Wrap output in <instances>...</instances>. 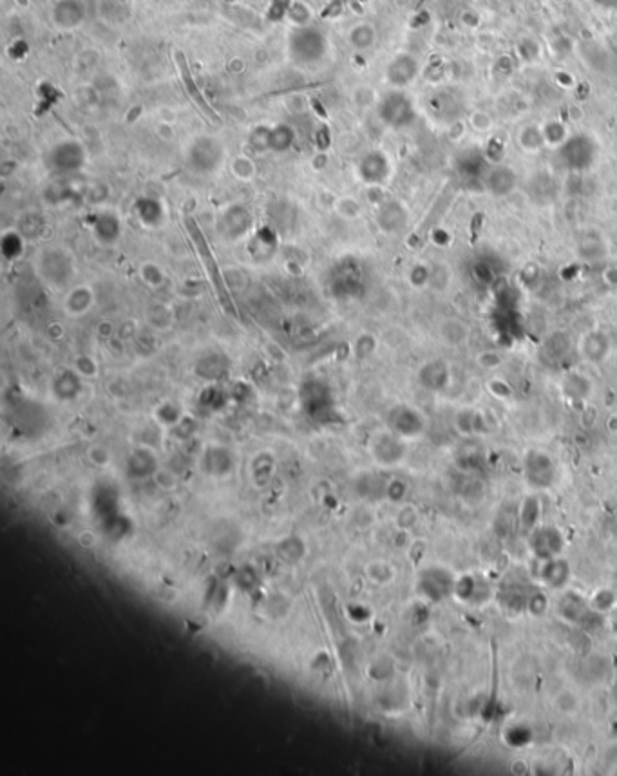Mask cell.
I'll return each mask as SVG.
<instances>
[{"label":"cell","mask_w":617,"mask_h":776,"mask_svg":"<svg viewBox=\"0 0 617 776\" xmlns=\"http://www.w3.org/2000/svg\"><path fill=\"white\" fill-rule=\"evenodd\" d=\"M183 224H185L187 234H189L190 241H192V247L194 250H196L197 259H199L201 264H203L204 274H207L210 284H212L214 294H216L221 310H223L227 315H230V317H237L239 314H237L236 302L232 301V295H230V290H228L227 286L223 271H221L219 263L216 261V255H214L209 241H207V237H204L203 230L199 228L197 221L190 216L183 217Z\"/></svg>","instance_id":"cell-1"},{"label":"cell","mask_w":617,"mask_h":776,"mask_svg":"<svg viewBox=\"0 0 617 776\" xmlns=\"http://www.w3.org/2000/svg\"><path fill=\"white\" fill-rule=\"evenodd\" d=\"M36 271L46 284L63 288L75 279V257L62 247L43 248L36 255Z\"/></svg>","instance_id":"cell-2"},{"label":"cell","mask_w":617,"mask_h":776,"mask_svg":"<svg viewBox=\"0 0 617 776\" xmlns=\"http://www.w3.org/2000/svg\"><path fill=\"white\" fill-rule=\"evenodd\" d=\"M599 156L598 141L590 134H570L569 140L558 147V161L569 172H586Z\"/></svg>","instance_id":"cell-3"},{"label":"cell","mask_w":617,"mask_h":776,"mask_svg":"<svg viewBox=\"0 0 617 776\" xmlns=\"http://www.w3.org/2000/svg\"><path fill=\"white\" fill-rule=\"evenodd\" d=\"M556 611L565 623L574 624V626L583 628V630L596 631L605 624L601 611L596 610L590 604V601H586L581 594L574 592V590H569L559 597Z\"/></svg>","instance_id":"cell-4"},{"label":"cell","mask_w":617,"mask_h":776,"mask_svg":"<svg viewBox=\"0 0 617 776\" xmlns=\"http://www.w3.org/2000/svg\"><path fill=\"white\" fill-rule=\"evenodd\" d=\"M523 480L532 490H546L556 485L559 469L556 460L549 452L531 449L523 456Z\"/></svg>","instance_id":"cell-5"},{"label":"cell","mask_w":617,"mask_h":776,"mask_svg":"<svg viewBox=\"0 0 617 776\" xmlns=\"http://www.w3.org/2000/svg\"><path fill=\"white\" fill-rule=\"evenodd\" d=\"M378 118L391 129H405L417 120L413 100L400 89H393L378 102Z\"/></svg>","instance_id":"cell-6"},{"label":"cell","mask_w":617,"mask_h":776,"mask_svg":"<svg viewBox=\"0 0 617 776\" xmlns=\"http://www.w3.org/2000/svg\"><path fill=\"white\" fill-rule=\"evenodd\" d=\"M217 232L228 243L244 239L254 228V216L243 205H230L217 217Z\"/></svg>","instance_id":"cell-7"},{"label":"cell","mask_w":617,"mask_h":776,"mask_svg":"<svg viewBox=\"0 0 617 776\" xmlns=\"http://www.w3.org/2000/svg\"><path fill=\"white\" fill-rule=\"evenodd\" d=\"M456 576L444 567H429L418 577V590L432 603H440L455 594Z\"/></svg>","instance_id":"cell-8"},{"label":"cell","mask_w":617,"mask_h":776,"mask_svg":"<svg viewBox=\"0 0 617 776\" xmlns=\"http://www.w3.org/2000/svg\"><path fill=\"white\" fill-rule=\"evenodd\" d=\"M388 428L404 440L418 438L427 429V420L413 405L400 404L388 413Z\"/></svg>","instance_id":"cell-9"},{"label":"cell","mask_w":617,"mask_h":776,"mask_svg":"<svg viewBox=\"0 0 617 776\" xmlns=\"http://www.w3.org/2000/svg\"><path fill=\"white\" fill-rule=\"evenodd\" d=\"M223 147L216 138L201 136L189 149V165L199 174H210L223 163Z\"/></svg>","instance_id":"cell-10"},{"label":"cell","mask_w":617,"mask_h":776,"mask_svg":"<svg viewBox=\"0 0 617 776\" xmlns=\"http://www.w3.org/2000/svg\"><path fill=\"white\" fill-rule=\"evenodd\" d=\"M529 549L539 561L552 559V557H558L565 549V537L558 527L539 523L536 529L531 530Z\"/></svg>","instance_id":"cell-11"},{"label":"cell","mask_w":617,"mask_h":776,"mask_svg":"<svg viewBox=\"0 0 617 776\" xmlns=\"http://www.w3.org/2000/svg\"><path fill=\"white\" fill-rule=\"evenodd\" d=\"M405 451L408 447L404 438L395 435L393 431H382L371 440V455L382 467L398 465L405 458Z\"/></svg>","instance_id":"cell-12"},{"label":"cell","mask_w":617,"mask_h":776,"mask_svg":"<svg viewBox=\"0 0 617 776\" xmlns=\"http://www.w3.org/2000/svg\"><path fill=\"white\" fill-rule=\"evenodd\" d=\"M49 165L58 174L78 172L85 165V150L78 141H60L49 152Z\"/></svg>","instance_id":"cell-13"},{"label":"cell","mask_w":617,"mask_h":776,"mask_svg":"<svg viewBox=\"0 0 617 776\" xmlns=\"http://www.w3.org/2000/svg\"><path fill=\"white\" fill-rule=\"evenodd\" d=\"M418 384L429 393H442L451 384V366L444 358H431L418 369Z\"/></svg>","instance_id":"cell-14"},{"label":"cell","mask_w":617,"mask_h":776,"mask_svg":"<svg viewBox=\"0 0 617 776\" xmlns=\"http://www.w3.org/2000/svg\"><path fill=\"white\" fill-rule=\"evenodd\" d=\"M358 177L365 185L377 187L388 181L391 174V163L382 150H371L358 161Z\"/></svg>","instance_id":"cell-15"},{"label":"cell","mask_w":617,"mask_h":776,"mask_svg":"<svg viewBox=\"0 0 617 776\" xmlns=\"http://www.w3.org/2000/svg\"><path fill=\"white\" fill-rule=\"evenodd\" d=\"M375 221L384 234H398L408 227L409 216L404 205L395 200H385L378 203Z\"/></svg>","instance_id":"cell-16"},{"label":"cell","mask_w":617,"mask_h":776,"mask_svg":"<svg viewBox=\"0 0 617 776\" xmlns=\"http://www.w3.org/2000/svg\"><path fill=\"white\" fill-rule=\"evenodd\" d=\"M482 181H484V187L489 194H492L494 197H507L514 192L516 185H518V176L507 165L496 163L494 167H491L485 172Z\"/></svg>","instance_id":"cell-17"},{"label":"cell","mask_w":617,"mask_h":776,"mask_svg":"<svg viewBox=\"0 0 617 776\" xmlns=\"http://www.w3.org/2000/svg\"><path fill=\"white\" fill-rule=\"evenodd\" d=\"M610 349H612V341H610L608 335L601 329H592L589 333L583 335L581 342H579V353L581 357L585 358L590 364H601L608 357Z\"/></svg>","instance_id":"cell-18"},{"label":"cell","mask_w":617,"mask_h":776,"mask_svg":"<svg viewBox=\"0 0 617 776\" xmlns=\"http://www.w3.org/2000/svg\"><path fill=\"white\" fill-rule=\"evenodd\" d=\"M539 579H541V583L545 586L551 588V590H563L570 583V579H572V569H570L569 561L559 556L541 561Z\"/></svg>","instance_id":"cell-19"},{"label":"cell","mask_w":617,"mask_h":776,"mask_svg":"<svg viewBox=\"0 0 617 776\" xmlns=\"http://www.w3.org/2000/svg\"><path fill=\"white\" fill-rule=\"evenodd\" d=\"M362 290V271L353 263H344L331 281V291L341 297H355Z\"/></svg>","instance_id":"cell-20"},{"label":"cell","mask_w":617,"mask_h":776,"mask_svg":"<svg viewBox=\"0 0 617 776\" xmlns=\"http://www.w3.org/2000/svg\"><path fill=\"white\" fill-rule=\"evenodd\" d=\"M90 230L98 243L113 244L122 237V221L113 212H100L90 223Z\"/></svg>","instance_id":"cell-21"},{"label":"cell","mask_w":617,"mask_h":776,"mask_svg":"<svg viewBox=\"0 0 617 776\" xmlns=\"http://www.w3.org/2000/svg\"><path fill=\"white\" fill-rule=\"evenodd\" d=\"M418 75V63L411 55H398L388 67V82L397 89L409 86Z\"/></svg>","instance_id":"cell-22"},{"label":"cell","mask_w":617,"mask_h":776,"mask_svg":"<svg viewBox=\"0 0 617 776\" xmlns=\"http://www.w3.org/2000/svg\"><path fill=\"white\" fill-rule=\"evenodd\" d=\"M452 423H455V429L462 436H479L487 433V420H485V415L471 408H464L456 413Z\"/></svg>","instance_id":"cell-23"},{"label":"cell","mask_w":617,"mask_h":776,"mask_svg":"<svg viewBox=\"0 0 617 776\" xmlns=\"http://www.w3.org/2000/svg\"><path fill=\"white\" fill-rule=\"evenodd\" d=\"M487 156L485 152H479V150H465L458 156L456 160V169L464 177H471V180H484L485 172L489 170L487 167Z\"/></svg>","instance_id":"cell-24"},{"label":"cell","mask_w":617,"mask_h":776,"mask_svg":"<svg viewBox=\"0 0 617 776\" xmlns=\"http://www.w3.org/2000/svg\"><path fill=\"white\" fill-rule=\"evenodd\" d=\"M93 304H95V294L85 284L73 288L63 301V308L71 317H82L93 308Z\"/></svg>","instance_id":"cell-25"},{"label":"cell","mask_w":617,"mask_h":776,"mask_svg":"<svg viewBox=\"0 0 617 776\" xmlns=\"http://www.w3.org/2000/svg\"><path fill=\"white\" fill-rule=\"evenodd\" d=\"M442 341L447 346L452 348H458V346L465 344L471 337V328H469L467 322H464L458 317H449L444 319L440 322V329H438Z\"/></svg>","instance_id":"cell-26"},{"label":"cell","mask_w":617,"mask_h":776,"mask_svg":"<svg viewBox=\"0 0 617 776\" xmlns=\"http://www.w3.org/2000/svg\"><path fill=\"white\" fill-rule=\"evenodd\" d=\"M176 62H177V67H180V73H181V80H183V86L187 87V90H189V94L192 96V100L196 102V105L199 107L201 110H203L207 116L210 118V120H217L219 122V118L216 116V113L212 110V107L207 103V100H204L203 94L199 93V89H197L196 82H194L192 78V73H190L189 69V63H187L185 56L181 55V53H176Z\"/></svg>","instance_id":"cell-27"},{"label":"cell","mask_w":617,"mask_h":776,"mask_svg":"<svg viewBox=\"0 0 617 776\" xmlns=\"http://www.w3.org/2000/svg\"><path fill=\"white\" fill-rule=\"evenodd\" d=\"M561 391L570 402H585L592 393V382L581 373H569L561 382Z\"/></svg>","instance_id":"cell-28"},{"label":"cell","mask_w":617,"mask_h":776,"mask_svg":"<svg viewBox=\"0 0 617 776\" xmlns=\"http://www.w3.org/2000/svg\"><path fill=\"white\" fill-rule=\"evenodd\" d=\"M469 275H471V279L476 282V284H478V286H484V288L494 286L499 279L498 270H496V264L492 263L491 259L485 257V255L472 259L471 264H469Z\"/></svg>","instance_id":"cell-29"},{"label":"cell","mask_w":617,"mask_h":776,"mask_svg":"<svg viewBox=\"0 0 617 776\" xmlns=\"http://www.w3.org/2000/svg\"><path fill=\"white\" fill-rule=\"evenodd\" d=\"M541 349L545 358H549V361H561V358H565L569 355L570 349H572V338H570V335L566 331H561V329L559 331H552V333H549L545 337Z\"/></svg>","instance_id":"cell-30"},{"label":"cell","mask_w":617,"mask_h":776,"mask_svg":"<svg viewBox=\"0 0 617 776\" xmlns=\"http://www.w3.org/2000/svg\"><path fill=\"white\" fill-rule=\"evenodd\" d=\"M518 519L519 525L525 530H532L539 525V522H541V502H539L538 494H529L527 498L523 500L518 509Z\"/></svg>","instance_id":"cell-31"},{"label":"cell","mask_w":617,"mask_h":776,"mask_svg":"<svg viewBox=\"0 0 617 776\" xmlns=\"http://www.w3.org/2000/svg\"><path fill=\"white\" fill-rule=\"evenodd\" d=\"M295 133L290 125H279L268 129V150H274V152H284V150L290 149L294 145Z\"/></svg>","instance_id":"cell-32"},{"label":"cell","mask_w":617,"mask_h":776,"mask_svg":"<svg viewBox=\"0 0 617 776\" xmlns=\"http://www.w3.org/2000/svg\"><path fill=\"white\" fill-rule=\"evenodd\" d=\"M136 216H138V219L142 221L145 227H150V228L157 227V224H162L163 221L162 203L143 197V200H140L138 203H136Z\"/></svg>","instance_id":"cell-33"},{"label":"cell","mask_w":617,"mask_h":776,"mask_svg":"<svg viewBox=\"0 0 617 776\" xmlns=\"http://www.w3.org/2000/svg\"><path fill=\"white\" fill-rule=\"evenodd\" d=\"M53 389H55V395L60 396V398H75L80 391L78 375L75 371H71V369H63L60 375H56Z\"/></svg>","instance_id":"cell-34"},{"label":"cell","mask_w":617,"mask_h":776,"mask_svg":"<svg viewBox=\"0 0 617 776\" xmlns=\"http://www.w3.org/2000/svg\"><path fill=\"white\" fill-rule=\"evenodd\" d=\"M479 594H482V583L476 581L475 576H471V574H464V576L456 577L455 594H452V596L458 597V599L464 601V603H476Z\"/></svg>","instance_id":"cell-35"},{"label":"cell","mask_w":617,"mask_h":776,"mask_svg":"<svg viewBox=\"0 0 617 776\" xmlns=\"http://www.w3.org/2000/svg\"><path fill=\"white\" fill-rule=\"evenodd\" d=\"M203 462H204V467H207L210 472H214V475H223V472H227V470L230 469V465H232V455H230L227 449H223V447H212V449L207 451Z\"/></svg>","instance_id":"cell-36"},{"label":"cell","mask_w":617,"mask_h":776,"mask_svg":"<svg viewBox=\"0 0 617 776\" xmlns=\"http://www.w3.org/2000/svg\"><path fill=\"white\" fill-rule=\"evenodd\" d=\"M154 467H156V460H154L152 452H149L147 449H138L129 458V475L138 476V478L149 476Z\"/></svg>","instance_id":"cell-37"},{"label":"cell","mask_w":617,"mask_h":776,"mask_svg":"<svg viewBox=\"0 0 617 776\" xmlns=\"http://www.w3.org/2000/svg\"><path fill=\"white\" fill-rule=\"evenodd\" d=\"M518 140H519V145L523 147V150H527V152H538V150H541L543 147L546 145L541 125L523 127Z\"/></svg>","instance_id":"cell-38"},{"label":"cell","mask_w":617,"mask_h":776,"mask_svg":"<svg viewBox=\"0 0 617 776\" xmlns=\"http://www.w3.org/2000/svg\"><path fill=\"white\" fill-rule=\"evenodd\" d=\"M0 252H2L6 261H15V259H19L22 255V252H24V239L20 237L19 232L9 230L2 234Z\"/></svg>","instance_id":"cell-39"},{"label":"cell","mask_w":617,"mask_h":776,"mask_svg":"<svg viewBox=\"0 0 617 776\" xmlns=\"http://www.w3.org/2000/svg\"><path fill=\"white\" fill-rule=\"evenodd\" d=\"M541 130H543V136H545L546 145L556 147V149H558V147H561L570 136L569 130H566V127H565V123L559 122V120H549V122L543 123Z\"/></svg>","instance_id":"cell-40"},{"label":"cell","mask_w":617,"mask_h":776,"mask_svg":"<svg viewBox=\"0 0 617 776\" xmlns=\"http://www.w3.org/2000/svg\"><path fill=\"white\" fill-rule=\"evenodd\" d=\"M579 255L586 261H598V259L605 257L606 247L603 243L601 237H596V235H586L585 239L579 241L578 247Z\"/></svg>","instance_id":"cell-41"},{"label":"cell","mask_w":617,"mask_h":776,"mask_svg":"<svg viewBox=\"0 0 617 776\" xmlns=\"http://www.w3.org/2000/svg\"><path fill=\"white\" fill-rule=\"evenodd\" d=\"M516 522H519V519H516V512L509 509H502L494 519V532L499 537L507 539L512 532H516Z\"/></svg>","instance_id":"cell-42"},{"label":"cell","mask_w":617,"mask_h":776,"mask_svg":"<svg viewBox=\"0 0 617 776\" xmlns=\"http://www.w3.org/2000/svg\"><path fill=\"white\" fill-rule=\"evenodd\" d=\"M590 604L598 611H601V614H606V611H610L617 604V596L610 588H599V590L593 592Z\"/></svg>","instance_id":"cell-43"},{"label":"cell","mask_w":617,"mask_h":776,"mask_svg":"<svg viewBox=\"0 0 617 776\" xmlns=\"http://www.w3.org/2000/svg\"><path fill=\"white\" fill-rule=\"evenodd\" d=\"M431 274H432L431 267H427V264H424V263H417V264H413V267L409 268L408 281L413 288L429 286V284H431Z\"/></svg>","instance_id":"cell-44"},{"label":"cell","mask_w":617,"mask_h":776,"mask_svg":"<svg viewBox=\"0 0 617 776\" xmlns=\"http://www.w3.org/2000/svg\"><path fill=\"white\" fill-rule=\"evenodd\" d=\"M377 351V338L371 333H362L355 341V355L357 358H370Z\"/></svg>","instance_id":"cell-45"},{"label":"cell","mask_w":617,"mask_h":776,"mask_svg":"<svg viewBox=\"0 0 617 776\" xmlns=\"http://www.w3.org/2000/svg\"><path fill=\"white\" fill-rule=\"evenodd\" d=\"M556 708H558L561 713H576L579 708V700H578V695L574 693V691H570V690H563L561 693L556 695Z\"/></svg>","instance_id":"cell-46"},{"label":"cell","mask_w":617,"mask_h":776,"mask_svg":"<svg viewBox=\"0 0 617 776\" xmlns=\"http://www.w3.org/2000/svg\"><path fill=\"white\" fill-rule=\"evenodd\" d=\"M525 610L534 617L545 616L546 610H549V599L543 596L541 592H534L531 596H527V603H525Z\"/></svg>","instance_id":"cell-47"},{"label":"cell","mask_w":617,"mask_h":776,"mask_svg":"<svg viewBox=\"0 0 617 776\" xmlns=\"http://www.w3.org/2000/svg\"><path fill=\"white\" fill-rule=\"evenodd\" d=\"M507 738V744L514 745V747H522V745H527L531 742V731L527 728H522V725H514L505 733Z\"/></svg>","instance_id":"cell-48"},{"label":"cell","mask_w":617,"mask_h":776,"mask_svg":"<svg viewBox=\"0 0 617 776\" xmlns=\"http://www.w3.org/2000/svg\"><path fill=\"white\" fill-rule=\"evenodd\" d=\"M140 274H142V279L147 282V284H149V286H160V284L163 282L162 268L156 267V264H152V263L143 264L142 270H140Z\"/></svg>","instance_id":"cell-49"},{"label":"cell","mask_w":617,"mask_h":776,"mask_svg":"<svg viewBox=\"0 0 617 776\" xmlns=\"http://www.w3.org/2000/svg\"><path fill=\"white\" fill-rule=\"evenodd\" d=\"M476 361H478L479 368L496 369V368H499V366H502V355H499L498 351H494V349H487V351L478 353Z\"/></svg>","instance_id":"cell-50"},{"label":"cell","mask_w":617,"mask_h":776,"mask_svg":"<svg viewBox=\"0 0 617 776\" xmlns=\"http://www.w3.org/2000/svg\"><path fill=\"white\" fill-rule=\"evenodd\" d=\"M518 53H519V56L525 60V62H534V60L539 56L538 42H534L532 38L522 40V42H519V46H518Z\"/></svg>","instance_id":"cell-51"},{"label":"cell","mask_w":617,"mask_h":776,"mask_svg":"<svg viewBox=\"0 0 617 776\" xmlns=\"http://www.w3.org/2000/svg\"><path fill=\"white\" fill-rule=\"evenodd\" d=\"M469 123H471L472 129L478 130V133H485V130H489L492 127L491 116H489L485 110H475V113L469 116Z\"/></svg>","instance_id":"cell-52"},{"label":"cell","mask_w":617,"mask_h":776,"mask_svg":"<svg viewBox=\"0 0 617 776\" xmlns=\"http://www.w3.org/2000/svg\"><path fill=\"white\" fill-rule=\"evenodd\" d=\"M539 279H541V271H539V268L536 264H527L522 270V281L525 286L534 288L539 282Z\"/></svg>","instance_id":"cell-53"},{"label":"cell","mask_w":617,"mask_h":776,"mask_svg":"<svg viewBox=\"0 0 617 776\" xmlns=\"http://www.w3.org/2000/svg\"><path fill=\"white\" fill-rule=\"evenodd\" d=\"M405 490H408V485H405L402 480H391V482L388 483V487H385V492H388V496H390L391 500H395V502H398V500L404 498Z\"/></svg>","instance_id":"cell-54"},{"label":"cell","mask_w":617,"mask_h":776,"mask_svg":"<svg viewBox=\"0 0 617 776\" xmlns=\"http://www.w3.org/2000/svg\"><path fill=\"white\" fill-rule=\"evenodd\" d=\"M489 391H491L494 396H498V398H509V396L512 395L511 386H509L507 382L499 381V378L489 382Z\"/></svg>","instance_id":"cell-55"},{"label":"cell","mask_w":617,"mask_h":776,"mask_svg":"<svg viewBox=\"0 0 617 776\" xmlns=\"http://www.w3.org/2000/svg\"><path fill=\"white\" fill-rule=\"evenodd\" d=\"M252 163L248 160H236V163H234V172L237 174L239 177H250V174H252Z\"/></svg>","instance_id":"cell-56"},{"label":"cell","mask_w":617,"mask_h":776,"mask_svg":"<svg viewBox=\"0 0 617 776\" xmlns=\"http://www.w3.org/2000/svg\"><path fill=\"white\" fill-rule=\"evenodd\" d=\"M398 522L402 523V525L405 527H411L415 525V522H417V512H415L411 507H408V509L404 510V512L400 514V517H398Z\"/></svg>","instance_id":"cell-57"},{"label":"cell","mask_w":617,"mask_h":776,"mask_svg":"<svg viewBox=\"0 0 617 776\" xmlns=\"http://www.w3.org/2000/svg\"><path fill=\"white\" fill-rule=\"evenodd\" d=\"M603 279H605V282L610 284V286H617V268H606L605 274H603Z\"/></svg>","instance_id":"cell-58"},{"label":"cell","mask_w":617,"mask_h":776,"mask_svg":"<svg viewBox=\"0 0 617 776\" xmlns=\"http://www.w3.org/2000/svg\"><path fill=\"white\" fill-rule=\"evenodd\" d=\"M556 82L561 87H572L574 86V78L569 76V73H556Z\"/></svg>","instance_id":"cell-59"},{"label":"cell","mask_w":617,"mask_h":776,"mask_svg":"<svg viewBox=\"0 0 617 776\" xmlns=\"http://www.w3.org/2000/svg\"><path fill=\"white\" fill-rule=\"evenodd\" d=\"M435 234H438V237L437 235H432V241H435L437 244H447L449 239H451L445 230H435Z\"/></svg>","instance_id":"cell-60"},{"label":"cell","mask_w":617,"mask_h":776,"mask_svg":"<svg viewBox=\"0 0 617 776\" xmlns=\"http://www.w3.org/2000/svg\"><path fill=\"white\" fill-rule=\"evenodd\" d=\"M613 134H616V138H617V123H616V127H613Z\"/></svg>","instance_id":"cell-61"}]
</instances>
